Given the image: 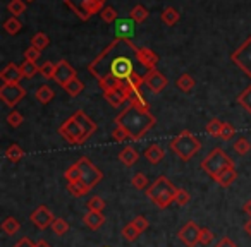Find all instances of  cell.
Returning a JSON list of instances; mask_svg holds the SVG:
<instances>
[{"label": "cell", "mask_w": 251, "mask_h": 247, "mask_svg": "<svg viewBox=\"0 0 251 247\" xmlns=\"http://www.w3.org/2000/svg\"><path fill=\"white\" fill-rule=\"evenodd\" d=\"M224 122L219 120V118H212V120L206 124V133L213 137H220V133H222Z\"/></svg>", "instance_id": "34"}, {"label": "cell", "mask_w": 251, "mask_h": 247, "mask_svg": "<svg viewBox=\"0 0 251 247\" xmlns=\"http://www.w3.org/2000/svg\"><path fill=\"white\" fill-rule=\"evenodd\" d=\"M131 223H133L134 226H136V230L140 233H143L145 230L148 228V220L145 218V216H141V215H138V216H134L133 220H131Z\"/></svg>", "instance_id": "53"}, {"label": "cell", "mask_w": 251, "mask_h": 247, "mask_svg": "<svg viewBox=\"0 0 251 247\" xmlns=\"http://www.w3.org/2000/svg\"><path fill=\"white\" fill-rule=\"evenodd\" d=\"M234 161L230 160L226 155V151L220 150V148H215L210 155H206V158H203L201 161V170L206 172L212 179H215L220 172H224L226 168H232Z\"/></svg>", "instance_id": "5"}, {"label": "cell", "mask_w": 251, "mask_h": 247, "mask_svg": "<svg viewBox=\"0 0 251 247\" xmlns=\"http://www.w3.org/2000/svg\"><path fill=\"white\" fill-rule=\"evenodd\" d=\"M126 83L129 84L131 88H134V90H141V86L145 84V79H143V76H140L138 72H134L126 79Z\"/></svg>", "instance_id": "48"}, {"label": "cell", "mask_w": 251, "mask_h": 247, "mask_svg": "<svg viewBox=\"0 0 251 247\" xmlns=\"http://www.w3.org/2000/svg\"><path fill=\"white\" fill-rule=\"evenodd\" d=\"M23 77L25 76H23L21 66H16V64H7L0 72V79L4 83H19Z\"/></svg>", "instance_id": "16"}, {"label": "cell", "mask_w": 251, "mask_h": 247, "mask_svg": "<svg viewBox=\"0 0 251 247\" xmlns=\"http://www.w3.org/2000/svg\"><path fill=\"white\" fill-rule=\"evenodd\" d=\"M36 247H50V244L47 242V240H38V242H36Z\"/></svg>", "instance_id": "59"}, {"label": "cell", "mask_w": 251, "mask_h": 247, "mask_svg": "<svg viewBox=\"0 0 251 247\" xmlns=\"http://www.w3.org/2000/svg\"><path fill=\"white\" fill-rule=\"evenodd\" d=\"M74 77H77L76 76V69H74V67L71 66L67 60H60V62L57 64V67H55V76H53L55 83L60 84V86L64 88L67 83H71Z\"/></svg>", "instance_id": "13"}, {"label": "cell", "mask_w": 251, "mask_h": 247, "mask_svg": "<svg viewBox=\"0 0 251 247\" xmlns=\"http://www.w3.org/2000/svg\"><path fill=\"white\" fill-rule=\"evenodd\" d=\"M64 177L67 179V184H69V182H77V180H81V170H79V165L74 163L73 167L67 168L66 174H64Z\"/></svg>", "instance_id": "43"}, {"label": "cell", "mask_w": 251, "mask_h": 247, "mask_svg": "<svg viewBox=\"0 0 251 247\" xmlns=\"http://www.w3.org/2000/svg\"><path fill=\"white\" fill-rule=\"evenodd\" d=\"M35 96H36V100H38L42 105H47V103H50V101H52L53 91H52V88H49L47 84H43V86H40L38 90H36Z\"/></svg>", "instance_id": "28"}, {"label": "cell", "mask_w": 251, "mask_h": 247, "mask_svg": "<svg viewBox=\"0 0 251 247\" xmlns=\"http://www.w3.org/2000/svg\"><path fill=\"white\" fill-rule=\"evenodd\" d=\"M55 67H57L55 64H52V62L47 60V62L40 67V74H42L45 79H53V76H55Z\"/></svg>", "instance_id": "47"}, {"label": "cell", "mask_w": 251, "mask_h": 247, "mask_svg": "<svg viewBox=\"0 0 251 247\" xmlns=\"http://www.w3.org/2000/svg\"><path fill=\"white\" fill-rule=\"evenodd\" d=\"M155 122H157V118L151 115V112L138 110L131 105L115 117V124L127 131L133 141L141 139L155 126Z\"/></svg>", "instance_id": "2"}, {"label": "cell", "mask_w": 251, "mask_h": 247, "mask_svg": "<svg viewBox=\"0 0 251 247\" xmlns=\"http://www.w3.org/2000/svg\"><path fill=\"white\" fill-rule=\"evenodd\" d=\"M52 232L55 233V235H66V233L69 232V223L64 218H55L52 223Z\"/></svg>", "instance_id": "37"}, {"label": "cell", "mask_w": 251, "mask_h": 247, "mask_svg": "<svg viewBox=\"0 0 251 247\" xmlns=\"http://www.w3.org/2000/svg\"><path fill=\"white\" fill-rule=\"evenodd\" d=\"M28 2H33V0H28Z\"/></svg>", "instance_id": "60"}, {"label": "cell", "mask_w": 251, "mask_h": 247, "mask_svg": "<svg viewBox=\"0 0 251 247\" xmlns=\"http://www.w3.org/2000/svg\"><path fill=\"white\" fill-rule=\"evenodd\" d=\"M26 91L19 83H4L0 88V98L7 107L14 108L25 98Z\"/></svg>", "instance_id": "10"}, {"label": "cell", "mask_w": 251, "mask_h": 247, "mask_svg": "<svg viewBox=\"0 0 251 247\" xmlns=\"http://www.w3.org/2000/svg\"><path fill=\"white\" fill-rule=\"evenodd\" d=\"M236 179H237V172H236V168L232 167V168H226L224 172H220L213 180H215L220 187H229Z\"/></svg>", "instance_id": "22"}, {"label": "cell", "mask_w": 251, "mask_h": 247, "mask_svg": "<svg viewBox=\"0 0 251 247\" xmlns=\"http://www.w3.org/2000/svg\"><path fill=\"white\" fill-rule=\"evenodd\" d=\"M19 228H21V223H19V220L14 218V216H9V218H5L4 223H2V230H4V233H7V235L18 233Z\"/></svg>", "instance_id": "26"}, {"label": "cell", "mask_w": 251, "mask_h": 247, "mask_svg": "<svg viewBox=\"0 0 251 247\" xmlns=\"http://www.w3.org/2000/svg\"><path fill=\"white\" fill-rule=\"evenodd\" d=\"M23 120H25V118H23V115L19 113L18 110H12L11 113L7 115V124H9L11 127H14V129H16V127L21 126Z\"/></svg>", "instance_id": "49"}, {"label": "cell", "mask_w": 251, "mask_h": 247, "mask_svg": "<svg viewBox=\"0 0 251 247\" xmlns=\"http://www.w3.org/2000/svg\"><path fill=\"white\" fill-rule=\"evenodd\" d=\"M213 239H215V235H213L212 230L208 228H201V233H200V244L201 246H210V244L213 242Z\"/></svg>", "instance_id": "51"}, {"label": "cell", "mask_w": 251, "mask_h": 247, "mask_svg": "<svg viewBox=\"0 0 251 247\" xmlns=\"http://www.w3.org/2000/svg\"><path fill=\"white\" fill-rule=\"evenodd\" d=\"M129 18L133 19L134 22H143L145 19L148 18V11L143 7V5L138 4L136 7H133V11L129 12Z\"/></svg>", "instance_id": "39"}, {"label": "cell", "mask_w": 251, "mask_h": 247, "mask_svg": "<svg viewBox=\"0 0 251 247\" xmlns=\"http://www.w3.org/2000/svg\"><path fill=\"white\" fill-rule=\"evenodd\" d=\"M131 184H133L134 189L138 191H143V189H148V179L145 174H134L133 179H131Z\"/></svg>", "instance_id": "42"}, {"label": "cell", "mask_w": 251, "mask_h": 247, "mask_svg": "<svg viewBox=\"0 0 251 247\" xmlns=\"http://www.w3.org/2000/svg\"><path fill=\"white\" fill-rule=\"evenodd\" d=\"M171 150L176 153V157H179L182 161H189L200 150H201V143L198 141V137L189 131H182L179 133L174 139L171 141Z\"/></svg>", "instance_id": "4"}, {"label": "cell", "mask_w": 251, "mask_h": 247, "mask_svg": "<svg viewBox=\"0 0 251 247\" xmlns=\"http://www.w3.org/2000/svg\"><path fill=\"white\" fill-rule=\"evenodd\" d=\"M143 79H145V84H147V86L150 88V91H153V93H160V91L164 90L169 83L167 77H165L162 72H158L157 69L147 70V74L143 76Z\"/></svg>", "instance_id": "14"}, {"label": "cell", "mask_w": 251, "mask_h": 247, "mask_svg": "<svg viewBox=\"0 0 251 247\" xmlns=\"http://www.w3.org/2000/svg\"><path fill=\"white\" fill-rule=\"evenodd\" d=\"M101 19H103L105 22H114L115 19H117V11H115L114 7H110V5H107V7L101 11Z\"/></svg>", "instance_id": "52"}, {"label": "cell", "mask_w": 251, "mask_h": 247, "mask_svg": "<svg viewBox=\"0 0 251 247\" xmlns=\"http://www.w3.org/2000/svg\"><path fill=\"white\" fill-rule=\"evenodd\" d=\"M21 70H23V76H25V77H33L35 74L40 72V67L36 66V62L25 60V62L21 64Z\"/></svg>", "instance_id": "41"}, {"label": "cell", "mask_w": 251, "mask_h": 247, "mask_svg": "<svg viewBox=\"0 0 251 247\" xmlns=\"http://www.w3.org/2000/svg\"><path fill=\"white\" fill-rule=\"evenodd\" d=\"M79 165V170H81V180L88 185L90 189H93L97 184H100L101 179H103V174H101L100 168H97L93 163H91L90 158L83 157L76 161Z\"/></svg>", "instance_id": "7"}, {"label": "cell", "mask_w": 251, "mask_h": 247, "mask_svg": "<svg viewBox=\"0 0 251 247\" xmlns=\"http://www.w3.org/2000/svg\"><path fill=\"white\" fill-rule=\"evenodd\" d=\"M234 134H236V129H234L232 124H229V122H224L222 133H220V139H222V141H229L230 137H234Z\"/></svg>", "instance_id": "50"}, {"label": "cell", "mask_w": 251, "mask_h": 247, "mask_svg": "<svg viewBox=\"0 0 251 247\" xmlns=\"http://www.w3.org/2000/svg\"><path fill=\"white\" fill-rule=\"evenodd\" d=\"M230 60H232L248 77H251V36H248L246 42L230 55Z\"/></svg>", "instance_id": "9"}, {"label": "cell", "mask_w": 251, "mask_h": 247, "mask_svg": "<svg viewBox=\"0 0 251 247\" xmlns=\"http://www.w3.org/2000/svg\"><path fill=\"white\" fill-rule=\"evenodd\" d=\"M138 235H140V232H138L136 226H134L133 223H127V225H126L124 228H122V237H124L126 240H129V242L136 240Z\"/></svg>", "instance_id": "44"}, {"label": "cell", "mask_w": 251, "mask_h": 247, "mask_svg": "<svg viewBox=\"0 0 251 247\" xmlns=\"http://www.w3.org/2000/svg\"><path fill=\"white\" fill-rule=\"evenodd\" d=\"M121 43H122V40L114 42L100 57H98V59H95L93 62L90 64V67H88L90 70L100 69V67H103V66L107 67V74H105L100 81L107 79V77H114V79H117L122 83V81L127 79L131 74L136 72V70H134L133 59H131L126 52H119Z\"/></svg>", "instance_id": "1"}, {"label": "cell", "mask_w": 251, "mask_h": 247, "mask_svg": "<svg viewBox=\"0 0 251 247\" xmlns=\"http://www.w3.org/2000/svg\"><path fill=\"white\" fill-rule=\"evenodd\" d=\"M243 211L246 213V215L251 218V199H250V201H246V202L243 204Z\"/></svg>", "instance_id": "57"}, {"label": "cell", "mask_w": 251, "mask_h": 247, "mask_svg": "<svg viewBox=\"0 0 251 247\" xmlns=\"http://www.w3.org/2000/svg\"><path fill=\"white\" fill-rule=\"evenodd\" d=\"M200 233H201V228L195 222H188L179 230L177 237L186 247H196V244H200Z\"/></svg>", "instance_id": "11"}, {"label": "cell", "mask_w": 251, "mask_h": 247, "mask_svg": "<svg viewBox=\"0 0 251 247\" xmlns=\"http://www.w3.org/2000/svg\"><path fill=\"white\" fill-rule=\"evenodd\" d=\"M164 157H165V151L160 144H151V146H148L147 150H145V158H147L151 165L160 163V161L164 160Z\"/></svg>", "instance_id": "21"}, {"label": "cell", "mask_w": 251, "mask_h": 247, "mask_svg": "<svg viewBox=\"0 0 251 247\" xmlns=\"http://www.w3.org/2000/svg\"><path fill=\"white\" fill-rule=\"evenodd\" d=\"M74 118L77 120V124L81 126V129H83V133H84V136H86V139H90V136L91 134L97 131V124H95L93 120H91L90 117H88L86 113H84L83 110H77L76 113L73 115Z\"/></svg>", "instance_id": "17"}, {"label": "cell", "mask_w": 251, "mask_h": 247, "mask_svg": "<svg viewBox=\"0 0 251 247\" xmlns=\"http://www.w3.org/2000/svg\"><path fill=\"white\" fill-rule=\"evenodd\" d=\"M234 151H236L237 155H241V157H244V155H248L251 151V143L246 137H239V139L234 143Z\"/></svg>", "instance_id": "38"}, {"label": "cell", "mask_w": 251, "mask_h": 247, "mask_svg": "<svg viewBox=\"0 0 251 247\" xmlns=\"http://www.w3.org/2000/svg\"><path fill=\"white\" fill-rule=\"evenodd\" d=\"M129 105H131V107H134V108H138V110L150 112V105H148V101L145 100V96L141 94V91H138V93L134 94L133 98H131Z\"/></svg>", "instance_id": "31"}, {"label": "cell", "mask_w": 251, "mask_h": 247, "mask_svg": "<svg viewBox=\"0 0 251 247\" xmlns=\"http://www.w3.org/2000/svg\"><path fill=\"white\" fill-rule=\"evenodd\" d=\"M136 60L141 64V66H145L148 70L150 69H157V64H158V55L153 52L151 48H147V46H141V48H138V57Z\"/></svg>", "instance_id": "15"}, {"label": "cell", "mask_w": 251, "mask_h": 247, "mask_svg": "<svg viewBox=\"0 0 251 247\" xmlns=\"http://www.w3.org/2000/svg\"><path fill=\"white\" fill-rule=\"evenodd\" d=\"M112 137H114L117 143H124V141H133L131 139V136H129V133L126 129H122V127H119V126H115V129L112 131Z\"/></svg>", "instance_id": "46"}, {"label": "cell", "mask_w": 251, "mask_h": 247, "mask_svg": "<svg viewBox=\"0 0 251 247\" xmlns=\"http://www.w3.org/2000/svg\"><path fill=\"white\" fill-rule=\"evenodd\" d=\"M176 86L181 91H184V93H189V91L195 88V79H193L189 74H182V76L177 77V81H176Z\"/></svg>", "instance_id": "29"}, {"label": "cell", "mask_w": 251, "mask_h": 247, "mask_svg": "<svg viewBox=\"0 0 251 247\" xmlns=\"http://www.w3.org/2000/svg\"><path fill=\"white\" fill-rule=\"evenodd\" d=\"M64 90H66V93L69 94V96H77V94L81 93V91L84 90V84H83V81H79L77 77H74L71 83H67L66 86H64Z\"/></svg>", "instance_id": "30"}, {"label": "cell", "mask_w": 251, "mask_h": 247, "mask_svg": "<svg viewBox=\"0 0 251 247\" xmlns=\"http://www.w3.org/2000/svg\"><path fill=\"white\" fill-rule=\"evenodd\" d=\"M64 2L83 21H88L93 14L105 9V0H64Z\"/></svg>", "instance_id": "6"}, {"label": "cell", "mask_w": 251, "mask_h": 247, "mask_svg": "<svg viewBox=\"0 0 251 247\" xmlns=\"http://www.w3.org/2000/svg\"><path fill=\"white\" fill-rule=\"evenodd\" d=\"M67 191H69L71 194L74 196V198H81V196L88 194L91 189L88 187V185L84 184L83 180H77V182H69V184H67Z\"/></svg>", "instance_id": "24"}, {"label": "cell", "mask_w": 251, "mask_h": 247, "mask_svg": "<svg viewBox=\"0 0 251 247\" xmlns=\"http://www.w3.org/2000/svg\"><path fill=\"white\" fill-rule=\"evenodd\" d=\"M7 11L11 12L14 18H18V16L25 14L26 11V4H25V0H11L7 4Z\"/></svg>", "instance_id": "33"}, {"label": "cell", "mask_w": 251, "mask_h": 247, "mask_svg": "<svg viewBox=\"0 0 251 247\" xmlns=\"http://www.w3.org/2000/svg\"><path fill=\"white\" fill-rule=\"evenodd\" d=\"M237 103H239L248 113H251V86H248L246 90L237 96Z\"/></svg>", "instance_id": "36"}, {"label": "cell", "mask_w": 251, "mask_h": 247, "mask_svg": "<svg viewBox=\"0 0 251 247\" xmlns=\"http://www.w3.org/2000/svg\"><path fill=\"white\" fill-rule=\"evenodd\" d=\"M49 45H50V38L45 35V33H36V35L31 38V46L38 48L40 52H42V50H45Z\"/></svg>", "instance_id": "32"}, {"label": "cell", "mask_w": 251, "mask_h": 247, "mask_svg": "<svg viewBox=\"0 0 251 247\" xmlns=\"http://www.w3.org/2000/svg\"><path fill=\"white\" fill-rule=\"evenodd\" d=\"M59 134L69 144H76V146L77 144H83L84 141H88L83 133V129H81V126L77 124V120L74 117H71L69 120H66L62 126L59 127Z\"/></svg>", "instance_id": "8"}, {"label": "cell", "mask_w": 251, "mask_h": 247, "mask_svg": "<svg viewBox=\"0 0 251 247\" xmlns=\"http://www.w3.org/2000/svg\"><path fill=\"white\" fill-rule=\"evenodd\" d=\"M117 40H129L134 35V21L133 19H119L115 26Z\"/></svg>", "instance_id": "18"}, {"label": "cell", "mask_w": 251, "mask_h": 247, "mask_svg": "<svg viewBox=\"0 0 251 247\" xmlns=\"http://www.w3.org/2000/svg\"><path fill=\"white\" fill-rule=\"evenodd\" d=\"M5 157H7V160L12 161V163H18V161H21L23 157H25V151H23V148L19 146V144H11V146L7 148V151H5Z\"/></svg>", "instance_id": "27"}, {"label": "cell", "mask_w": 251, "mask_h": 247, "mask_svg": "<svg viewBox=\"0 0 251 247\" xmlns=\"http://www.w3.org/2000/svg\"><path fill=\"white\" fill-rule=\"evenodd\" d=\"M189 199H191V196H189V192L186 191V189H177V191H176L174 202L177 206H186L189 202Z\"/></svg>", "instance_id": "45"}, {"label": "cell", "mask_w": 251, "mask_h": 247, "mask_svg": "<svg viewBox=\"0 0 251 247\" xmlns=\"http://www.w3.org/2000/svg\"><path fill=\"white\" fill-rule=\"evenodd\" d=\"M244 232H246V233H248V235H250V237H251V218H250V220H248V222H246V223H244Z\"/></svg>", "instance_id": "58"}, {"label": "cell", "mask_w": 251, "mask_h": 247, "mask_svg": "<svg viewBox=\"0 0 251 247\" xmlns=\"http://www.w3.org/2000/svg\"><path fill=\"white\" fill-rule=\"evenodd\" d=\"M138 158H140V153L133 146H124L119 151V161L126 167H133L138 161Z\"/></svg>", "instance_id": "19"}, {"label": "cell", "mask_w": 251, "mask_h": 247, "mask_svg": "<svg viewBox=\"0 0 251 247\" xmlns=\"http://www.w3.org/2000/svg\"><path fill=\"white\" fill-rule=\"evenodd\" d=\"M40 55H42V52H40L38 48H35V46H29V48L25 52V60H29V62H36V60L40 59Z\"/></svg>", "instance_id": "54"}, {"label": "cell", "mask_w": 251, "mask_h": 247, "mask_svg": "<svg viewBox=\"0 0 251 247\" xmlns=\"http://www.w3.org/2000/svg\"><path fill=\"white\" fill-rule=\"evenodd\" d=\"M21 28H23V24H21V21H19L18 18H9L7 21L4 22V29L9 33V35H18L19 31H21Z\"/></svg>", "instance_id": "35"}, {"label": "cell", "mask_w": 251, "mask_h": 247, "mask_svg": "<svg viewBox=\"0 0 251 247\" xmlns=\"http://www.w3.org/2000/svg\"><path fill=\"white\" fill-rule=\"evenodd\" d=\"M83 222H84V225H86L88 228L98 230L105 223V216H103V213H101V211H88L86 215H84Z\"/></svg>", "instance_id": "20"}, {"label": "cell", "mask_w": 251, "mask_h": 247, "mask_svg": "<svg viewBox=\"0 0 251 247\" xmlns=\"http://www.w3.org/2000/svg\"><path fill=\"white\" fill-rule=\"evenodd\" d=\"M105 206H107V204H105V201L100 198V196H93V198L86 202L88 211H101V213H103Z\"/></svg>", "instance_id": "40"}, {"label": "cell", "mask_w": 251, "mask_h": 247, "mask_svg": "<svg viewBox=\"0 0 251 247\" xmlns=\"http://www.w3.org/2000/svg\"><path fill=\"white\" fill-rule=\"evenodd\" d=\"M14 247H36V242H31L28 237H23V239L19 240V242L16 244Z\"/></svg>", "instance_id": "56"}, {"label": "cell", "mask_w": 251, "mask_h": 247, "mask_svg": "<svg viewBox=\"0 0 251 247\" xmlns=\"http://www.w3.org/2000/svg\"><path fill=\"white\" fill-rule=\"evenodd\" d=\"M162 22L164 24H167V26H174L176 22L181 19V14H179L177 11H176L174 7H165L164 11H162Z\"/></svg>", "instance_id": "25"}, {"label": "cell", "mask_w": 251, "mask_h": 247, "mask_svg": "<svg viewBox=\"0 0 251 247\" xmlns=\"http://www.w3.org/2000/svg\"><path fill=\"white\" fill-rule=\"evenodd\" d=\"M215 247H237L234 240H230L229 237H222L219 242L215 244Z\"/></svg>", "instance_id": "55"}, {"label": "cell", "mask_w": 251, "mask_h": 247, "mask_svg": "<svg viewBox=\"0 0 251 247\" xmlns=\"http://www.w3.org/2000/svg\"><path fill=\"white\" fill-rule=\"evenodd\" d=\"M29 220H31L33 225H35L36 228L45 230V228H49V226H52V223H53V220H55V216H53V213L49 209V206L42 204V206H38V208H36L35 211L31 213Z\"/></svg>", "instance_id": "12"}, {"label": "cell", "mask_w": 251, "mask_h": 247, "mask_svg": "<svg viewBox=\"0 0 251 247\" xmlns=\"http://www.w3.org/2000/svg\"><path fill=\"white\" fill-rule=\"evenodd\" d=\"M103 96H105V100H107L108 103H110L112 107H115V108L121 107L124 101H127L124 94H122L121 90H107V91H103Z\"/></svg>", "instance_id": "23"}, {"label": "cell", "mask_w": 251, "mask_h": 247, "mask_svg": "<svg viewBox=\"0 0 251 247\" xmlns=\"http://www.w3.org/2000/svg\"><path fill=\"white\" fill-rule=\"evenodd\" d=\"M177 189L172 185V182L167 177H158L150 187L147 189V198L153 202L157 208L165 209L171 202H174V196Z\"/></svg>", "instance_id": "3"}]
</instances>
